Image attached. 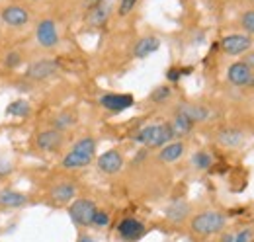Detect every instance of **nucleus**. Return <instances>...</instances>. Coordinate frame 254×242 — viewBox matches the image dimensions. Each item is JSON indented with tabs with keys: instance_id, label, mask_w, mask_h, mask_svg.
<instances>
[{
	"instance_id": "32",
	"label": "nucleus",
	"mask_w": 254,
	"mask_h": 242,
	"mask_svg": "<svg viewBox=\"0 0 254 242\" xmlns=\"http://www.w3.org/2000/svg\"><path fill=\"white\" fill-rule=\"evenodd\" d=\"M166 76H168V80H172V82H176V80L180 78V70H178V68H170Z\"/></svg>"
},
{
	"instance_id": "23",
	"label": "nucleus",
	"mask_w": 254,
	"mask_h": 242,
	"mask_svg": "<svg viewBox=\"0 0 254 242\" xmlns=\"http://www.w3.org/2000/svg\"><path fill=\"white\" fill-rule=\"evenodd\" d=\"M30 112H32V108H30L28 100H16L6 108V114L12 118H28Z\"/></svg>"
},
{
	"instance_id": "37",
	"label": "nucleus",
	"mask_w": 254,
	"mask_h": 242,
	"mask_svg": "<svg viewBox=\"0 0 254 242\" xmlns=\"http://www.w3.org/2000/svg\"><path fill=\"white\" fill-rule=\"evenodd\" d=\"M247 86H254V74L251 76V80H249V84H247Z\"/></svg>"
},
{
	"instance_id": "7",
	"label": "nucleus",
	"mask_w": 254,
	"mask_h": 242,
	"mask_svg": "<svg viewBox=\"0 0 254 242\" xmlns=\"http://www.w3.org/2000/svg\"><path fill=\"white\" fill-rule=\"evenodd\" d=\"M59 70V62L53 59H41L35 60L28 66L26 70V76L32 78V80H45L49 76H53L55 72Z\"/></svg>"
},
{
	"instance_id": "36",
	"label": "nucleus",
	"mask_w": 254,
	"mask_h": 242,
	"mask_svg": "<svg viewBox=\"0 0 254 242\" xmlns=\"http://www.w3.org/2000/svg\"><path fill=\"white\" fill-rule=\"evenodd\" d=\"M233 241H235V239H233V235H225L221 242H233Z\"/></svg>"
},
{
	"instance_id": "30",
	"label": "nucleus",
	"mask_w": 254,
	"mask_h": 242,
	"mask_svg": "<svg viewBox=\"0 0 254 242\" xmlns=\"http://www.w3.org/2000/svg\"><path fill=\"white\" fill-rule=\"evenodd\" d=\"M6 66L8 68H14V66H18V62H20V53H10L8 57H6Z\"/></svg>"
},
{
	"instance_id": "9",
	"label": "nucleus",
	"mask_w": 254,
	"mask_h": 242,
	"mask_svg": "<svg viewBox=\"0 0 254 242\" xmlns=\"http://www.w3.org/2000/svg\"><path fill=\"white\" fill-rule=\"evenodd\" d=\"M63 133L59 129H47V131H41L35 139L37 143V149L41 151H47V152H53V151H59L61 145H63Z\"/></svg>"
},
{
	"instance_id": "15",
	"label": "nucleus",
	"mask_w": 254,
	"mask_h": 242,
	"mask_svg": "<svg viewBox=\"0 0 254 242\" xmlns=\"http://www.w3.org/2000/svg\"><path fill=\"white\" fill-rule=\"evenodd\" d=\"M24 205H28L26 193L16 191V189H0V207L16 209V207H24Z\"/></svg>"
},
{
	"instance_id": "27",
	"label": "nucleus",
	"mask_w": 254,
	"mask_h": 242,
	"mask_svg": "<svg viewBox=\"0 0 254 242\" xmlns=\"http://www.w3.org/2000/svg\"><path fill=\"white\" fill-rule=\"evenodd\" d=\"M241 26L245 28L247 33H254V12H245L243 14V20H241Z\"/></svg>"
},
{
	"instance_id": "17",
	"label": "nucleus",
	"mask_w": 254,
	"mask_h": 242,
	"mask_svg": "<svg viewBox=\"0 0 254 242\" xmlns=\"http://www.w3.org/2000/svg\"><path fill=\"white\" fill-rule=\"evenodd\" d=\"M178 114H182L184 118H188L191 123L209 120V110H207V108H203V106H193V104L180 106V108H178Z\"/></svg>"
},
{
	"instance_id": "13",
	"label": "nucleus",
	"mask_w": 254,
	"mask_h": 242,
	"mask_svg": "<svg viewBox=\"0 0 254 242\" xmlns=\"http://www.w3.org/2000/svg\"><path fill=\"white\" fill-rule=\"evenodd\" d=\"M112 8H114V4L110 0H102L100 4L92 6L90 12H88V18H86L88 26H102V24H106L110 14H112Z\"/></svg>"
},
{
	"instance_id": "3",
	"label": "nucleus",
	"mask_w": 254,
	"mask_h": 242,
	"mask_svg": "<svg viewBox=\"0 0 254 242\" xmlns=\"http://www.w3.org/2000/svg\"><path fill=\"white\" fill-rule=\"evenodd\" d=\"M190 227L195 235H201V237L215 235V233L223 231V227H225V215L219 211L199 213L191 219Z\"/></svg>"
},
{
	"instance_id": "11",
	"label": "nucleus",
	"mask_w": 254,
	"mask_h": 242,
	"mask_svg": "<svg viewBox=\"0 0 254 242\" xmlns=\"http://www.w3.org/2000/svg\"><path fill=\"white\" fill-rule=\"evenodd\" d=\"M98 168L104 174H118L124 168V156L118 151H108L104 152L98 158Z\"/></svg>"
},
{
	"instance_id": "29",
	"label": "nucleus",
	"mask_w": 254,
	"mask_h": 242,
	"mask_svg": "<svg viewBox=\"0 0 254 242\" xmlns=\"http://www.w3.org/2000/svg\"><path fill=\"white\" fill-rule=\"evenodd\" d=\"M135 4H137V0H122L120 2V16H127V14H131V10L135 8Z\"/></svg>"
},
{
	"instance_id": "1",
	"label": "nucleus",
	"mask_w": 254,
	"mask_h": 242,
	"mask_svg": "<svg viewBox=\"0 0 254 242\" xmlns=\"http://www.w3.org/2000/svg\"><path fill=\"white\" fill-rule=\"evenodd\" d=\"M96 152V141L92 137H84L80 141H76L72 145L70 152H66L63 158V168L64 170H76V168H84L92 162Z\"/></svg>"
},
{
	"instance_id": "38",
	"label": "nucleus",
	"mask_w": 254,
	"mask_h": 242,
	"mask_svg": "<svg viewBox=\"0 0 254 242\" xmlns=\"http://www.w3.org/2000/svg\"><path fill=\"white\" fill-rule=\"evenodd\" d=\"M32 2H37V0H32Z\"/></svg>"
},
{
	"instance_id": "22",
	"label": "nucleus",
	"mask_w": 254,
	"mask_h": 242,
	"mask_svg": "<svg viewBox=\"0 0 254 242\" xmlns=\"http://www.w3.org/2000/svg\"><path fill=\"white\" fill-rule=\"evenodd\" d=\"M186 215H188V205H186L184 201H174V203H170L168 209H166V217H168L172 223L184 221Z\"/></svg>"
},
{
	"instance_id": "25",
	"label": "nucleus",
	"mask_w": 254,
	"mask_h": 242,
	"mask_svg": "<svg viewBox=\"0 0 254 242\" xmlns=\"http://www.w3.org/2000/svg\"><path fill=\"white\" fill-rule=\"evenodd\" d=\"M170 88L168 86H159V88H155V92L151 94V100L155 102V104H164L168 98H170Z\"/></svg>"
},
{
	"instance_id": "35",
	"label": "nucleus",
	"mask_w": 254,
	"mask_h": 242,
	"mask_svg": "<svg viewBox=\"0 0 254 242\" xmlns=\"http://www.w3.org/2000/svg\"><path fill=\"white\" fill-rule=\"evenodd\" d=\"M78 242H96V241L92 239V237H80V239H78Z\"/></svg>"
},
{
	"instance_id": "16",
	"label": "nucleus",
	"mask_w": 254,
	"mask_h": 242,
	"mask_svg": "<svg viewBox=\"0 0 254 242\" xmlns=\"http://www.w3.org/2000/svg\"><path fill=\"white\" fill-rule=\"evenodd\" d=\"M159 47H160L159 37H155V35H147V37H141V39L137 41V45H135V49H133V55H135L137 59H145V57L153 55Z\"/></svg>"
},
{
	"instance_id": "28",
	"label": "nucleus",
	"mask_w": 254,
	"mask_h": 242,
	"mask_svg": "<svg viewBox=\"0 0 254 242\" xmlns=\"http://www.w3.org/2000/svg\"><path fill=\"white\" fill-rule=\"evenodd\" d=\"M53 123H55V129L63 131L64 127H68V125H72V123H74V118H72L70 114H61V116L53 121Z\"/></svg>"
},
{
	"instance_id": "19",
	"label": "nucleus",
	"mask_w": 254,
	"mask_h": 242,
	"mask_svg": "<svg viewBox=\"0 0 254 242\" xmlns=\"http://www.w3.org/2000/svg\"><path fill=\"white\" fill-rule=\"evenodd\" d=\"M217 141L227 149H235L243 143V133L239 129H223L217 135Z\"/></svg>"
},
{
	"instance_id": "4",
	"label": "nucleus",
	"mask_w": 254,
	"mask_h": 242,
	"mask_svg": "<svg viewBox=\"0 0 254 242\" xmlns=\"http://www.w3.org/2000/svg\"><path fill=\"white\" fill-rule=\"evenodd\" d=\"M94 211H96V205L90 199H76V201H72L70 207H68V215H70L72 223L78 225V227H88V225H92Z\"/></svg>"
},
{
	"instance_id": "12",
	"label": "nucleus",
	"mask_w": 254,
	"mask_h": 242,
	"mask_svg": "<svg viewBox=\"0 0 254 242\" xmlns=\"http://www.w3.org/2000/svg\"><path fill=\"white\" fill-rule=\"evenodd\" d=\"M229 80L235 84V86H247L251 76H253V68L247 64V62H235L229 66V72H227Z\"/></svg>"
},
{
	"instance_id": "18",
	"label": "nucleus",
	"mask_w": 254,
	"mask_h": 242,
	"mask_svg": "<svg viewBox=\"0 0 254 242\" xmlns=\"http://www.w3.org/2000/svg\"><path fill=\"white\" fill-rule=\"evenodd\" d=\"M184 154V143L182 141H170L168 145L162 147L159 158L162 162H176Z\"/></svg>"
},
{
	"instance_id": "31",
	"label": "nucleus",
	"mask_w": 254,
	"mask_h": 242,
	"mask_svg": "<svg viewBox=\"0 0 254 242\" xmlns=\"http://www.w3.org/2000/svg\"><path fill=\"white\" fill-rule=\"evenodd\" d=\"M251 239H253V233H251V231H243V233H239V235L235 237L233 242H251Z\"/></svg>"
},
{
	"instance_id": "8",
	"label": "nucleus",
	"mask_w": 254,
	"mask_h": 242,
	"mask_svg": "<svg viewBox=\"0 0 254 242\" xmlns=\"http://www.w3.org/2000/svg\"><path fill=\"white\" fill-rule=\"evenodd\" d=\"M253 45V39L249 35H241V33H233V35H227L221 41L223 51L227 55H241L245 51H249Z\"/></svg>"
},
{
	"instance_id": "10",
	"label": "nucleus",
	"mask_w": 254,
	"mask_h": 242,
	"mask_svg": "<svg viewBox=\"0 0 254 242\" xmlns=\"http://www.w3.org/2000/svg\"><path fill=\"white\" fill-rule=\"evenodd\" d=\"M133 102L135 100L129 94H104L100 98V104L110 112H124V110L133 106Z\"/></svg>"
},
{
	"instance_id": "20",
	"label": "nucleus",
	"mask_w": 254,
	"mask_h": 242,
	"mask_svg": "<svg viewBox=\"0 0 254 242\" xmlns=\"http://www.w3.org/2000/svg\"><path fill=\"white\" fill-rule=\"evenodd\" d=\"M74 195H76V187L72 183H59V185H55L51 189V197L57 203H68Z\"/></svg>"
},
{
	"instance_id": "34",
	"label": "nucleus",
	"mask_w": 254,
	"mask_h": 242,
	"mask_svg": "<svg viewBox=\"0 0 254 242\" xmlns=\"http://www.w3.org/2000/svg\"><path fill=\"white\" fill-rule=\"evenodd\" d=\"M100 2H102V0H84L86 6H96V4H100Z\"/></svg>"
},
{
	"instance_id": "2",
	"label": "nucleus",
	"mask_w": 254,
	"mask_h": 242,
	"mask_svg": "<svg viewBox=\"0 0 254 242\" xmlns=\"http://www.w3.org/2000/svg\"><path fill=\"white\" fill-rule=\"evenodd\" d=\"M172 131H170V125L164 123V125H147L139 131V135H135V141L143 143L145 147L149 149H159L164 147L172 141Z\"/></svg>"
},
{
	"instance_id": "33",
	"label": "nucleus",
	"mask_w": 254,
	"mask_h": 242,
	"mask_svg": "<svg viewBox=\"0 0 254 242\" xmlns=\"http://www.w3.org/2000/svg\"><path fill=\"white\" fill-rule=\"evenodd\" d=\"M243 62H247V64H249V66L253 68V66H254V53H251V55H247V59L243 60Z\"/></svg>"
},
{
	"instance_id": "5",
	"label": "nucleus",
	"mask_w": 254,
	"mask_h": 242,
	"mask_svg": "<svg viewBox=\"0 0 254 242\" xmlns=\"http://www.w3.org/2000/svg\"><path fill=\"white\" fill-rule=\"evenodd\" d=\"M35 39L41 47L45 49H51L59 43V31H57V24L49 18L45 20H39L37 26H35Z\"/></svg>"
},
{
	"instance_id": "14",
	"label": "nucleus",
	"mask_w": 254,
	"mask_h": 242,
	"mask_svg": "<svg viewBox=\"0 0 254 242\" xmlns=\"http://www.w3.org/2000/svg\"><path fill=\"white\" fill-rule=\"evenodd\" d=\"M118 231H120L122 239H126V241H137V239L143 237L145 227H143V223H139L137 219H124V221L120 223Z\"/></svg>"
},
{
	"instance_id": "6",
	"label": "nucleus",
	"mask_w": 254,
	"mask_h": 242,
	"mask_svg": "<svg viewBox=\"0 0 254 242\" xmlns=\"http://www.w3.org/2000/svg\"><path fill=\"white\" fill-rule=\"evenodd\" d=\"M0 20L8 28H24L30 24V12H28V8H24L20 4H10V6L2 8Z\"/></svg>"
},
{
	"instance_id": "26",
	"label": "nucleus",
	"mask_w": 254,
	"mask_h": 242,
	"mask_svg": "<svg viewBox=\"0 0 254 242\" xmlns=\"http://www.w3.org/2000/svg\"><path fill=\"white\" fill-rule=\"evenodd\" d=\"M92 225H94V227H108V225H110V215L106 211L96 209L94 217H92Z\"/></svg>"
},
{
	"instance_id": "24",
	"label": "nucleus",
	"mask_w": 254,
	"mask_h": 242,
	"mask_svg": "<svg viewBox=\"0 0 254 242\" xmlns=\"http://www.w3.org/2000/svg\"><path fill=\"white\" fill-rule=\"evenodd\" d=\"M191 164H193L197 170H207V168L213 164V160H211V156H209L207 152L199 151V152H195V154H193Z\"/></svg>"
},
{
	"instance_id": "21",
	"label": "nucleus",
	"mask_w": 254,
	"mask_h": 242,
	"mask_svg": "<svg viewBox=\"0 0 254 242\" xmlns=\"http://www.w3.org/2000/svg\"><path fill=\"white\" fill-rule=\"evenodd\" d=\"M168 125H170V131H172L174 137H186L191 131V127H193V123L188 118H184L182 114H176V118Z\"/></svg>"
}]
</instances>
